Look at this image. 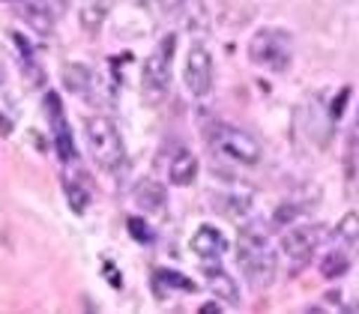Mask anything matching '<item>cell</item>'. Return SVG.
Returning <instances> with one entry per match:
<instances>
[{"instance_id": "6da1fadb", "label": "cell", "mask_w": 359, "mask_h": 314, "mask_svg": "<svg viewBox=\"0 0 359 314\" xmlns=\"http://www.w3.org/2000/svg\"><path fill=\"white\" fill-rule=\"evenodd\" d=\"M237 264L249 282L255 285H266L276 273V249L269 240V231L261 224H245L240 228V240H237Z\"/></svg>"}, {"instance_id": "7a4b0ae2", "label": "cell", "mask_w": 359, "mask_h": 314, "mask_svg": "<svg viewBox=\"0 0 359 314\" xmlns=\"http://www.w3.org/2000/svg\"><path fill=\"white\" fill-rule=\"evenodd\" d=\"M84 138H87V147L90 156L96 159L99 168L105 171H117V168L126 162V147H123V135L117 129V123L111 117H90L84 123Z\"/></svg>"}, {"instance_id": "3957f363", "label": "cell", "mask_w": 359, "mask_h": 314, "mask_svg": "<svg viewBox=\"0 0 359 314\" xmlns=\"http://www.w3.org/2000/svg\"><path fill=\"white\" fill-rule=\"evenodd\" d=\"M174 51H177V36L168 33L141 66V93H144V102L147 105H159L168 93V87H171Z\"/></svg>"}, {"instance_id": "277c9868", "label": "cell", "mask_w": 359, "mask_h": 314, "mask_svg": "<svg viewBox=\"0 0 359 314\" xmlns=\"http://www.w3.org/2000/svg\"><path fill=\"white\" fill-rule=\"evenodd\" d=\"M207 141L216 156H222L224 162H233V165H243V168H252L261 162V141L255 138V135H249L245 129H237V126H224V123H219V126H212L207 132Z\"/></svg>"}, {"instance_id": "5b68a950", "label": "cell", "mask_w": 359, "mask_h": 314, "mask_svg": "<svg viewBox=\"0 0 359 314\" xmlns=\"http://www.w3.org/2000/svg\"><path fill=\"white\" fill-rule=\"evenodd\" d=\"M249 60L266 72H285L294 60V36L282 27H261L249 42Z\"/></svg>"}, {"instance_id": "8992f818", "label": "cell", "mask_w": 359, "mask_h": 314, "mask_svg": "<svg viewBox=\"0 0 359 314\" xmlns=\"http://www.w3.org/2000/svg\"><path fill=\"white\" fill-rule=\"evenodd\" d=\"M183 81L186 90L198 99H204L210 90H212V54L207 45L195 42L186 54V66H183Z\"/></svg>"}, {"instance_id": "52a82bcc", "label": "cell", "mask_w": 359, "mask_h": 314, "mask_svg": "<svg viewBox=\"0 0 359 314\" xmlns=\"http://www.w3.org/2000/svg\"><path fill=\"white\" fill-rule=\"evenodd\" d=\"M323 224H299V221H294V224H287V231L282 233V252L290 257L294 264H306L309 257H311V252L320 245V240H323Z\"/></svg>"}, {"instance_id": "ba28073f", "label": "cell", "mask_w": 359, "mask_h": 314, "mask_svg": "<svg viewBox=\"0 0 359 314\" xmlns=\"http://www.w3.org/2000/svg\"><path fill=\"white\" fill-rule=\"evenodd\" d=\"M189 249H192L201 261H219V257L228 252V240H224V233L219 228L201 224V228L192 233V240H189Z\"/></svg>"}, {"instance_id": "9c48e42d", "label": "cell", "mask_w": 359, "mask_h": 314, "mask_svg": "<svg viewBox=\"0 0 359 314\" xmlns=\"http://www.w3.org/2000/svg\"><path fill=\"white\" fill-rule=\"evenodd\" d=\"M15 9H18V18L33 33H39V36H48L54 30V13H51L48 0H18Z\"/></svg>"}, {"instance_id": "30bf717a", "label": "cell", "mask_w": 359, "mask_h": 314, "mask_svg": "<svg viewBox=\"0 0 359 314\" xmlns=\"http://www.w3.org/2000/svg\"><path fill=\"white\" fill-rule=\"evenodd\" d=\"M204 282L216 294L224 306H240V287L233 282V275H228L216 261H204Z\"/></svg>"}, {"instance_id": "8fae6325", "label": "cell", "mask_w": 359, "mask_h": 314, "mask_svg": "<svg viewBox=\"0 0 359 314\" xmlns=\"http://www.w3.org/2000/svg\"><path fill=\"white\" fill-rule=\"evenodd\" d=\"M45 108H48V117H51V126H54V141H57V153L60 159L69 162L75 156V147H72V135H69V126H66V117L57 105V96L48 93L45 96Z\"/></svg>"}, {"instance_id": "7c38bea8", "label": "cell", "mask_w": 359, "mask_h": 314, "mask_svg": "<svg viewBox=\"0 0 359 314\" xmlns=\"http://www.w3.org/2000/svg\"><path fill=\"white\" fill-rule=\"evenodd\" d=\"M198 171H201L198 156L192 150H177L171 165H168V179H171L174 186H192L198 179Z\"/></svg>"}, {"instance_id": "4fadbf2b", "label": "cell", "mask_w": 359, "mask_h": 314, "mask_svg": "<svg viewBox=\"0 0 359 314\" xmlns=\"http://www.w3.org/2000/svg\"><path fill=\"white\" fill-rule=\"evenodd\" d=\"M135 200L144 212H156V216H165V204H168V195H165V186L156 183V179H144L135 192Z\"/></svg>"}, {"instance_id": "5bb4252c", "label": "cell", "mask_w": 359, "mask_h": 314, "mask_svg": "<svg viewBox=\"0 0 359 314\" xmlns=\"http://www.w3.org/2000/svg\"><path fill=\"white\" fill-rule=\"evenodd\" d=\"M63 195H66V204H69L72 212H78V216H84L90 210V192L75 177H63Z\"/></svg>"}, {"instance_id": "9a60e30c", "label": "cell", "mask_w": 359, "mask_h": 314, "mask_svg": "<svg viewBox=\"0 0 359 314\" xmlns=\"http://www.w3.org/2000/svg\"><path fill=\"white\" fill-rule=\"evenodd\" d=\"M90 69L84 63H66L63 66V84H66V90H72V93H87L90 90Z\"/></svg>"}, {"instance_id": "2e32d148", "label": "cell", "mask_w": 359, "mask_h": 314, "mask_svg": "<svg viewBox=\"0 0 359 314\" xmlns=\"http://www.w3.org/2000/svg\"><path fill=\"white\" fill-rule=\"evenodd\" d=\"M108 18V0H93V4H87L81 9V27L87 33H99Z\"/></svg>"}, {"instance_id": "e0dca14e", "label": "cell", "mask_w": 359, "mask_h": 314, "mask_svg": "<svg viewBox=\"0 0 359 314\" xmlns=\"http://www.w3.org/2000/svg\"><path fill=\"white\" fill-rule=\"evenodd\" d=\"M351 273V257L344 252H327L320 261V275L323 278H341Z\"/></svg>"}, {"instance_id": "ac0fdd59", "label": "cell", "mask_w": 359, "mask_h": 314, "mask_svg": "<svg viewBox=\"0 0 359 314\" xmlns=\"http://www.w3.org/2000/svg\"><path fill=\"white\" fill-rule=\"evenodd\" d=\"M153 287H159V294H162L165 287H183V290H189V294L195 290V285L189 282V278L177 275V273H168V269H159V273H153Z\"/></svg>"}, {"instance_id": "d6986e66", "label": "cell", "mask_w": 359, "mask_h": 314, "mask_svg": "<svg viewBox=\"0 0 359 314\" xmlns=\"http://www.w3.org/2000/svg\"><path fill=\"white\" fill-rule=\"evenodd\" d=\"M224 216H249L252 212V195H224V207H222Z\"/></svg>"}, {"instance_id": "ffe728a7", "label": "cell", "mask_w": 359, "mask_h": 314, "mask_svg": "<svg viewBox=\"0 0 359 314\" xmlns=\"http://www.w3.org/2000/svg\"><path fill=\"white\" fill-rule=\"evenodd\" d=\"M356 224H359V216H356V210H351L347 216L339 221V237L347 240L351 245H356Z\"/></svg>"}, {"instance_id": "44dd1931", "label": "cell", "mask_w": 359, "mask_h": 314, "mask_svg": "<svg viewBox=\"0 0 359 314\" xmlns=\"http://www.w3.org/2000/svg\"><path fill=\"white\" fill-rule=\"evenodd\" d=\"M299 207H294V204H285V207H278L276 210V216H273V221L276 224H282V228H287V224H294L297 219H299Z\"/></svg>"}, {"instance_id": "7402d4cb", "label": "cell", "mask_w": 359, "mask_h": 314, "mask_svg": "<svg viewBox=\"0 0 359 314\" xmlns=\"http://www.w3.org/2000/svg\"><path fill=\"white\" fill-rule=\"evenodd\" d=\"M129 233L135 240H141V243L153 240V231H147V221H144V219H129Z\"/></svg>"}, {"instance_id": "603a6c76", "label": "cell", "mask_w": 359, "mask_h": 314, "mask_svg": "<svg viewBox=\"0 0 359 314\" xmlns=\"http://www.w3.org/2000/svg\"><path fill=\"white\" fill-rule=\"evenodd\" d=\"M344 99H351V87H344L341 90V93H339V99H335V102H332V117H341V105H344Z\"/></svg>"}, {"instance_id": "cb8c5ba5", "label": "cell", "mask_w": 359, "mask_h": 314, "mask_svg": "<svg viewBox=\"0 0 359 314\" xmlns=\"http://www.w3.org/2000/svg\"><path fill=\"white\" fill-rule=\"evenodd\" d=\"M159 4H162L165 9H174V6H180V4H183V0H159Z\"/></svg>"}, {"instance_id": "d4e9b609", "label": "cell", "mask_w": 359, "mask_h": 314, "mask_svg": "<svg viewBox=\"0 0 359 314\" xmlns=\"http://www.w3.org/2000/svg\"><path fill=\"white\" fill-rule=\"evenodd\" d=\"M0 135H9V123L4 117H0Z\"/></svg>"}, {"instance_id": "484cf974", "label": "cell", "mask_w": 359, "mask_h": 314, "mask_svg": "<svg viewBox=\"0 0 359 314\" xmlns=\"http://www.w3.org/2000/svg\"><path fill=\"white\" fill-rule=\"evenodd\" d=\"M0 84H4V72H0Z\"/></svg>"}, {"instance_id": "4316f807", "label": "cell", "mask_w": 359, "mask_h": 314, "mask_svg": "<svg viewBox=\"0 0 359 314\" xmlns=\"http://www.w3.org/2000/svg\"><path fill=\"white\" fill-rule=\"evenodd\" d=\"M6 4H18V0H6Z\"/></svg>"}]
</instances>
